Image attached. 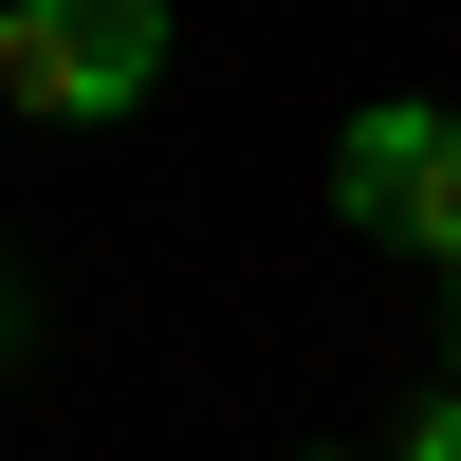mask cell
I'll list each match as a JSON object with an SVG mask.
<instances>
[{
    "instance_id": "obj_1",
    "label": "cell",
    "mask_w": 461,
    "mask_h": 461,
    "mask_svg": "<svg viewBox=\"0 0 461 461\" xmlns=\"http://www.w3.org/2000/svg\"><path fill=\"white\" fill-rule=\"evenodd\" d=\"M167 93V0H0V111L19 130H130Z\"/></svg>"
},
{
    "instance_id": "obj_2",
    "label": "cell",
    "mask_w": 461,
    "mask_h": 461,
    "mask_svg": "<svg viewBox=\"0 0 461 461\" xmlns=\"http://www.w3.org/2000/svg\"><path fill=\"white\" fill-rule=\"evenodd\" d=\"M332 221H369L388 258H461V111L443 93H369L351 130H332Z\"/></svg>"
},
{
    "instance_id": "obj_5",
    "label": "cell",
    "mask_w": 461,
    "mask_h": 461,
    "mask_svg": "<svg viewBox=\"0 0 461 461\" xmlns=\"http://www.w3.org/2000/svg\"><path fill=\"white\" fill-rule=\"evenodd\" d=\"M443 369H461V258H443Z\"/></svg>"
},
{
    "instance_id": "obj_4",
    "label": "cell",
    "mask_w": 461,
    "mask_h": 461,
    "mask_svg": "<svg viewBox=\"0 0 461 461\" xmlns=\"http://www.w3.org/2000/svg\"><path fill=\"white\" fill-rule=\"evenodd\" d=\"M19 332H37V295H19V277H0V351H19Z\"/></svg>"
},
{
    "instance_id": "obj_3",
    "label": "cell",
    "mask_w": 461,
    "mask_h": 461,
    "mask_svg": "<svg viewBox=\"0 0 461 461\" xmlns=\"http://www.w3.org/2000/svg\"><path fill=\"white\" fill-rule=\"evenodd\" d=\"M388 461H461V388H425V406H406V425H388Z\"/></svg>"
},
{
    "instance_id": "obj_6",
    "label": "cell",
    "mask_w": 461,
    "mask_h": 461,
    "mask_svg": "<svg viewBox=\"0 0 461 461\" xmlns=\"http://www.w3.org/2000/svg\"><path fill=\"white\" fill-rule=\"evenodd\" d=\"M0 130H19V111H0Z\"/></svg>"
}]
</instances>
